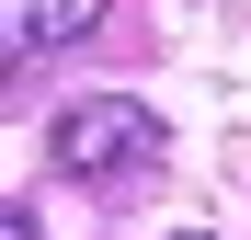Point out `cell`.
Listing matches in <instances>:
<instances>
[{
    "label": "cell",
    "instance_id": "1",
    "mask_svg": "<svg viewBox=\"0 0 251 240\" xmlns=\"http://www.w3.org/2000/svg\"><path fill=\"white\" fill-rule=\"evenodd\" d=\"M46 160H57L69 183H126V172L160 160V114H149L137 92H80V103H57Z\"/></svg>",
    "mask_w": 251,
    "mask_h": 240
},
{
    "label": "cell",
    "instance_id": "2",
    "mask_svg": "<svg viewBox=\"0 0 251 240\" xmlns=\"http://www.w3.org/2000/svg\"><path fill=\"white\" fill-rule=\"evenodd\" d=\"M103 23V0H23L12 12V57H46V46H80Z\"/></svg>",
    "mask_w": 251,
    "mask_h": 240
}]
</instances>
